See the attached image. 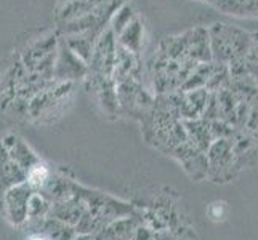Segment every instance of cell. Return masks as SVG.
I'll return each mask as SVG.
<instances>
[{"label": "cell", "instance_id": "1", "mask_svg": "<svg viewBox=\"0 0 258 240\" xmlns=\"http://www.w3.org/2000/svg\"><path fill=\"white\" fill-rule=\"evenodd\" d=\"M61 43V35L58 31H50L40 34L24 43L18 51L21 63L29 72L39 74L48 80L55 78V63Z\"/></svg>", "mask_w": 258, "mask_h": 240}, {"label": "cell", "instance_id": "2", "mask_svg": "<svg viewBox=\"0 0 258 240\" xmlns=\"http://www.w3.org/2000/svg\"><path fill=\"white\" fill-rule=\"evenodd\" d=\"M76 82H66V80L53 78L48 85H45L42 90L34 95L29 101L26 114L34 119L43 117H55L63 112L73 101V96L76 93Z\"/></svg>", "mask_w": 258, "mask_h": 240}, {"label": "cell", "instance_id": "3", "mask_svg": "<svg viewBox=\"0 0 258 240\" xmlns=\"http://www.w3.org/2000/svg\"><path fill=\"white\" fill-rule=\"evenodd\" d=\"M88 72V63L84 61L79 55L71 50L64 40L61 39L56 63H55V78L56 80H66V82H76L84 77H87Z\"/></svg>", "mask_w": 258, "mask_h": 240}, {"label": "cell", "instance_id": "4", "mask_svg": "<svg viewBox=\"0 0 258 240\" xmlns=\"http://www.w3.org/2000/svg\"><path fill=\"white\" fill-rule=\"evenodd\" d=\"M215 10L239 20H258V0H215Z\"/></svg>", "mask_w": 258, "mask_h": 240}, {"label": "cell", "instance_id": "5", "mask_svg": "<svg viewBox=\"0 0 258 240\" xmlns=\"http://www.w3.org/2000/svg\"><path fill=\"white\" fill-rule=\"evenodd\" d=\"M117 42L123 48H127L138 55L141 45H143V26H141V21L138 18H135V20L117 35Z\"/></svg>", "mask_w": 258, "mask_h": 240}, {"label": "cell", "instance_id": "6", "mask_svg": "<svg viewBox=\"0 0 258 240\" xmlns=\"http://www.w3.org/2000/svg\"><path fill=\"white\" fill-rule=\"evenodd\" d=\"M47 178H48V170L43 165L31 167V170H29V181H31V184L42 186L43 183L47 181Z\"/></svg>", "mask_w": 258, "mask_h": 240}, {"label": "cell", "instance_id": "7", "mask_svg": "<svg viewBox=\"0 0 258 240\" xmlns=\"http://www.w3.org/2000/svg\"><path fill=\"white\" fill-rule=\"evenodd\" d=\"M199 2H209V4H213L215 0H199Z\"/></svg>", "mask_w": 258, "mask_h": 240}]
</instances>
